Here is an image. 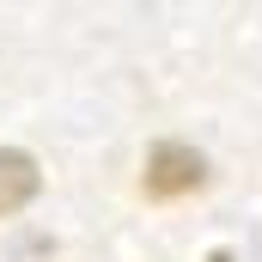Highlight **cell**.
<instances>
[{
  "mask_svg": "<svg viewBox=\"0 0 262 262\" xmlns=\"http://www.w3.org/2000/svg\"><path fill=\"white\" fill-rule=\"evenodd\" d=\"M207 183V165H201L195 146H183V140H159L152 152H146V177H140V189L152 201H177L189 195V189H201Z\"/></svg>",
  "mask_w": 262,
  "mask_h": 262,
  "instance_id": "cell-1",
  "label": "cell"
},
{
  "mask_svg": "<svg viewBox=\"0 0 262 262\" xmlns=\"http://www.w3.org/2000/svg\"><path fill=\"white\" fill-rule=\"evenodd\" d=\"M31 195H37V159L18 146H0V220L18 213Z\"/></svg>",
  "mask_w": 262,
  "mask_h": 262,
  "instance_id": "cell-2",
  "label": "cell"
}]
</instances>
